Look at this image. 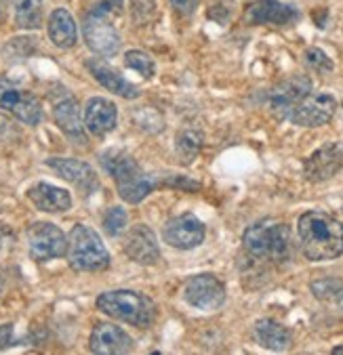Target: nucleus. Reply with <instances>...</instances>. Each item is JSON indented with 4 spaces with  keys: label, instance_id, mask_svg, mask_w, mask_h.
Wrapping results in <instances>:
<instances>
[{
    "label": "nucleus",
    "instance_id": "14",
    "mask_svg": "<svg viewBox=\"0 0 343 355\" xmlns=\"http://www.w3.org/2000/svg\"><path fill=\"white\" fill-rule=\"evenodd\" d=\"M124 252L131 261L140 263V265H156L160 261L158 240H156L154 232L144 223L131 227V232L126 234V240H124Z\"/></svg>",
    "mask_w": 343,
    "mask_h": 355
},
{
    "label": "nucleus",
    "instance_id": "12",
    "mask_svg": "<svg viewBox=\"0 0 343 355\" xmlns=\"http://www.w3.org/2000/svg\"><path fill=\"white\" fill-rule=\"evenodd\" d=\"M0 110H9L15 118L28 126H36L42 120V105L32 93H24L9 80L0 78Z\"/></svg>",
    "mask_w": 343,
    "mask_h": 355
},
{
    "label": "nucleus",
    "instance_id": "18",
    "mask_svg": "<svg viewBox=\"0 0 343 355\" xmlns=\"http://www.w3.org/2000/svg\"><path fill=\"white\" fill-rule=\"evenodd\" d=\"M53 118L57 126L70 137L76 144L85 146L87 144V135H85V124L78 112V101L72 95H63L61 99L53 101Z\"/></svg>",
    "mask_w": 343,
    "mask_h": 355
},
{
    "label": "nucleus",
    "instance_id": "11",
    "mask_svg": "<svg viewBox=\"0 0 343 355\" xmlns=\"http://www.w3.org/2000/svg\"><path fill=\"white\" fill-rule=\"evenodd\" d=\"M204 236H207L204 223L192 212H183L179 217H173L162 230V240L179 250H192L200 246L204 242Z\"/></svg>",
    "mask_w": 343,
    "mask_h": 355
},
{
    "label": "nucleus",
    "instance_id": "6",
    "mask_svg": "<svg viewBox=\"0 0 343 355\" xmlns=\"http://www.w3.org/2000/svg\"><path fill=\"white\" fill-rule=\"evenodd\" d=\"M83 34L87 46L101 57H114L120 51V34L110 19V13L99 7H93L85 15Z\"/></svg>",
    "mask_w": 343,
    "mask_h": 355
},
{
    "label": "nucleus",
    "instance_id": "25",
    "mask_svg": "<svg viewBox=\"0 0 343 355\" xmlns=\"http://www.w3.org/2000/svg\"><path fill=\"white\" fill-rule=\"evenodd\" d=\"M200 148H202V135L198 130L185 128L177 135V152L185 158V162H190L194 156H198Z\"/></svg>",
    "mask_w": 343,
    "mask_h": 355
},
{
    "label": "nucleus",
    "instance_id": "20",
    "mask_svg": "<svg viewBox=\"0 0 343 355\" xmlns=\"http://www.w3.org/2000/svg\"><path fill=\"white\" fill-rule=\"evenodd\" d=\"M116 122H118V110L110 99H103V97L89 99L85 107V128L91 135L103 137L116 128Z\"/></svg>",
    "mask_w": 343,
    "mask_h": 355
},
{
    "label": "nucleus",
    "instance_id": "4",
    "mask_svg": "<svg viewBox=\"0 0 343 355\" xmlns=\"http://www.w3.org/2000/svg\"><path fill=\"white\" fill-rule=\"evenodd\" d=\"M97 309L124 324L148 328L156 318V305L150 297L135 291H110L99 295Z\"/></svg>",
    "mask_w": 343,
    "mask_h": 355
},
{
    "label": "nucleus",
    "instance_id": "8",
    "mask_svg": "<svg viewBox=\"0 0 343 355\" xmlns=\"http://www.w3.org/2000/svg\"><path fill=\"white\" fill-rule=\"evenodd\" d=\"M26 238H28V252H30L32 261H36V263L59 259L67 250L65 234L53 223L38 221V223L30 225Z\"/></svg>",
    "mask_w": 343,
    "mask_h": 355
},
{
    "label": "nucleus",
    "instance_id": "28",
    "mask_svg": "<svg viewBox=\"0 0 343 355\" xmlns=\"http://www.w3.org/2000/svg\"><path fill=\"white\" fill-rule=\"evenodd\" d=\"M343 288V284L335 277H324V279H318V282H312V293L322 299V301H328V299H337L339 291Z\"/></svg>",
    "mask_w": 343,
    "mask_h": 355
},
{
    "label": "nucleus",
    "instance_id": "31",
    "mask_svg": "<svg viewBox=\"0 0 343 355\" xmlns=\"http://www.w3.org/2000/svg\"><path fill=\"white\" fill-rule=\"evenodd\" d=\"M95 7L108 11L110 15H112V13H122V9H124V0H97V5H95Z\"/></svg>",
    "mask_w": 343,
    "mask_h": 355
},
{
    "label": "nucleus",
    "instance_id": "17",
    "mask_svg": "<svg viewBox=\"0 0 343 355\" xmlns=\"http://www.w3.org/2000/svg\"><path fill=\"white\" fill-rule=\"evenodd\" d=\"M89 349L97 355H124L133 351V338L122 328L101 322L91 332Z\"/></svg>",
    "mask_w": 343,
    "mask_h": 355
},
{
    "label": "nucleus",
    "instance_id": "30",
    "mask_svg": "<svg viewBox=\"0 0 343 355\" xmlns=\"http://www.w3.org/2000/svg\"><path fill=\"white\" fill-rule=\"evenodd\" d=\"M171 5H173V9H175L179 15L187 17V15H192V13L198 9L200 0H171Z\"/></svg>",
    "mask_w": 343,
    "mask_h": 355
},
{
    "label": "nucleus",
    "instance_id": "7",
    "mask_svg": "<svg viewBox=\"0 0 343 355\" xmlns=\"http://www.w3.org/2000/svg\"><path fill=\"white\" fill-rule=\"evenodd\" d=\"M183 299L190 307L200 311H215L226 303V286L213 273H198L187 277Z\"/></svg>",
    "mask_w": 343,
    "mask_h": 355
},
{
    "label": "nucleus",
    "instance_id": "23",
    "mask_svg": "<svg viewBox=\"0 0 343 355\" xmlns=\"http://www.w3.org/2000/svg\"><path fill=\"white\" fill-rule=\"evenodd\" d=\"M255 338L261 347L269 351H287L293 345V334L287 326L276 320H257L255 322Z\"/></svg>",
    "mask_w": 343,
    "mask_h": 355
},
{
    "label": "nucleus",
    "instance_id": "33",
    "mask_svg": "<svg viewBox=\"0 0 343 355\" xmlns=\"http://www.w3.org/2000/svg\"><path fill=\"white\" fill-rule=\"evenodd\" d=\"M9 244H13V232L9 225H0V248H7Z\"/></svg>",
    "mask_w": 343,
    "mask_h": 355
},
{
    "label": "nucleus",
    "instance_id": "16",
    "mask_svg": "<svg viewBox=\"0 0 343 355\" xmlns=\"http://www.w3.org/2000/svg\"><path fill=\"white\" fill-rule=\"evenodd\" d=\"M47 166L53 168L57 175H61L65 181H70L85 196H91L93 191L99 189V179H97L95 171L87 162H83V160H74V158H49Z\"/></svg>",
    "mask_w": 343,
    "mask_h": 355
},
{
    "label": "nucleus",
    "instance_id": "9",
    "mask_svg": "<svg viewBox=\"0 0 343 355\" xmlns=\"http://www.w3.org/2000/svg\"><path fill=\"white\" fill-rule=\"evenodd\" d=\"M337 112V99L328 93H308L289 114L287 120H291L297 126L303 128H316L331 122V118Z\"/></svg>",
    "mask_w": 343,
    "mask_h": 355
},
{
    "label": "nucleus",
    "instance_id": "10",
    "mask_svg": "<svg viewBox=\"0 0 343 355\" xmlns=\"http://www.w3.org/2000/svg\"><path fill=\"white\" fill-rule=\"evenodd\" d=\"M308 93H312V80L308 76L287 78V80H283L281 85H276L267 93V107H269V112L276 118L287 120L289 114L293 112V107Z\"/></svg>",
    "mask_w": 343,
    "mask_h": 355
},
{
    "label": "nucleus",
    "instance_id": "27",
    "mask_svg": "<svg viewBox=\"0 0 343 355\" xmlns=\"http://www.w3.org/2000/svg\"><path fill=\"white\" fill-rule=\"evenodd\" d=\"M124 227H126V212L120 206L108 208L106 215H103V230H106V234L116 238V236L122 234Z\"/></svg>",
    "mask_w": 343,
    "mask_h": 355
},
{
    "label": "nucleus",
    "instance_id": "3",
    "mask_svg": "<svg viewBox=\"0 0 343 355\" xmlns=\"http://www.w3.org/2000/svg\"><path fill=\"white\" fill-rule=\"evenodd\" d=\"M99 162L106 168V173L112 175L116 189H118V196L128 204H140L156 187L154 179L148 177L142 171V166L137 164L126 152L108 150L99 156Z\"/></svg>",
    "mask_w": 343,
    "mask_h": 355
},
{
    "label": "nucleus",
    "instance_id": "34",
    "mask_svg": "<svg viewBox=\"0 0 343 355\" xmlns=\"http://www.w3.org/2000/svg\"><path fill=\"white\" fill-rule=\"evenodd\" d=\"M337 303H339V307H341V311H343V288L339 291V295H337V299H335Z\"/></svg>",
    "mask_w": 343,
    "mask_h": 355
},
{
    "label": "nucleus",
    "instance_id": "22",
    "mask_svg": "<svg viewBox=\"0 0 343 355\" xmlns=\"http://www.w3.org/2000/svg\"><path fill=\"white\" fill-rule=\"evenodd\" d=\"M49 38L59 49H72L78 40V28L67 9H55L47 24Z\"/></svg>",
    "mask_w": 343,
    "mask_h": 355
},
{
    "label": "nucleus",
    "instance_id": "19",
    "mask_svg": "<svg viewBox=\"0 0 343 355\" xmlns=\"http://www.w3.org/2000/svg\"><path fill=\"white\" fill-rule=\"evenodd\" d=\"M85 65H87V69L93 74V78L103 87V89H108L110 93H114V95H120V97H124V99H137L142 93H140V89H137L135 85H131L128 80H124L114 67H110L103 59H87L85 61Z\"/></svg>",
    "mask_w": 343,
    "mask_h": 355
},
{
    "label": "nucleus",
    "instance_id": "24",
    "mask_svg": "<svg viewBox=\"0 0 343 355\" xmlns=\"http://www.w3.org/2000/svg\"><path fill=\"white\" fill-rule=\"evenodd\" d=\"M11 5L19 30H38L42 26V0H11Z\"/></svg>",
    "mask_w": 343,
    "mask_h": 355
},
{
    "label": "nucleus",
    "instance_id": "21",
    "mask_svg": "<svg viewBox=\"0 0 343 355\" xmlns=\"http://www.w3.org/2000/svg\"><path fill=\"white\" fill-rule=\"evenodd\" d=\"M28 198L42 212H65L72 208V196L51 183H36L28 189Z\"/></svg>",
    "mask_w": 343,
    "mask_h": 355
},
{
    "label": "nucleus",
    "instance_id": "13",
    "mask_svg": "<svg viewBox=\"0 0 343 355\" xmlns=\"http://www.w3.org/2000/svg\"><path fill=\"white\" fill-rule=\"evenodd\" d=\"M343 171V141L318 148L306 162L303 175L310 183H322Z\"/></svg>",
    "mask_w": 343,
    "mask_h": 355
},
{
    "label": "nucleus",
    "instance_id": "1",
    "mask_svg": "<svg viewBox=\"0 0 343 355\" xmlns=\"http://www.w3.org/2000/svg\"><path fill=\"white\" fill-rule=\"evenodd\" d=\"M297 230L301 250L310 261H333L343 254V225L328 212H303Z\"/></svg>",
    "mask_w": 343,
    "mask_h": 355
},
{
    "label": "nucleus",
    "instance_id": "5",
    "mask_svg": "<svg viewBox=\"0 0 343 355\" xmlns=\"http://www.w3.org/2000/svg\"><path fill=\"white\" fill-rule=\"evenodd\" d=\"M65 257L74 271H103L110 267V252L99 234L83 223H76L67 236Z\"/></svg>",
    "mask_w": 343,
    "mask_h": 355
},
{
    "label": "nucleus",
    "instance_id": "15",
    "mask_svg": "<svg viewBox=\"0 0 343 355\" xmlns=\"http://www.w3.org/2000/svg\"><path fill=\"white\" fill-rule=\"evenodd\" d=\"M299 19V11L281 0H257L246 9V21L253 26H291Z\"/></svg>",
    "mask_w": 343,
    "mask_h": 355
},
{
    "label": "nucleus",
    "instance_id": "2",
    "mask_svg": "<svg viewBox=\"0 0 343 355\" xmlns=\"http://www.w3.org/2000/svg\"><path fill=\"white\" fill-rule=\"evenodd\" d=\"M291 230L283 221H257L242 236L244 252L259 263L281 265L291 259Z\"/></svg>",
    "mask_w": 343,
    "mask_h": 355
},
{
    "label": "nucleus",
    "instance_id": "29",
    "mask_svg": "<svg viewBox=\"0 0 343 355\" xmlns=\"http://www.w3.org/2000/svg\"><path fill=\"white\" fill-rule=\"evenodd\" d=\"M306 63L310 67H314L316 72H328V69H333V61L320 49H308L306 51Z\"/></svg>",
    "mask_w": 343,
    "mask_h": 355
},
{
    "label": "nucleus",
    "instance_id": "35",
    "mask_svg": "<svg viewBox=\"0 0 343 355\" xmlns=\"http://www.w3.org/2000/svg\"><path fill=\"white\" fill-rule=\"evenodd\" d=\"M333 353H335V355H343V345H341V347H335Z\"/></svg>",
    "mask_w": 343,
    "mask_h": 355
},
{
    "label": "nucleus",
    "instance_id": "32",
    "mask_svg": "<svg viewBox=\"0 0 343 355\" xmlns=\"http://www.w3.org/2000/svg\"><path fill=\"white\" fill-rule=\"evenodd\" d=\"M13 338V324H3L0 326V351L7 349Z\"/></svg>",
    "mask_w": 343,
    "mask_h": 355
},
{
    "label": "nucleus",
    "instance_id": "26",
    "mask_svg": "<svg viewBox=\"0 0 343 355\" xmlns=\"http://www.w3.org/2000/svg\"><path fill=\"white\" fill-rule=\"evenodd\" d=\"M124 65L128 69H135V72H140L144 78H152L156 74V65H154L152 57L146 55L144 51H128L124 55Z\"/></svg>",
    "mask_w": 343,
    "mask_h": 355
}]
</instances>
